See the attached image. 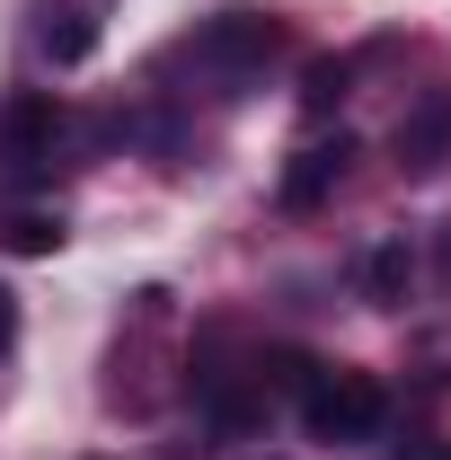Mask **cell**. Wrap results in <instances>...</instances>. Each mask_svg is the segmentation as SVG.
<instances>
[{"label":"cell","instance_id":"8","mask_svg":"<svg viewBox=\"0 0 451 460\" xmlns=\"http://www.w3.org/2000/svg\"><path fill=\"white\" fill-rule=\"evenodd\" d=\"M89 45H98V18L89 9H54L45 18V54L54 62H89Z\"/></svg>","mask_w":451,"mask_h":460},{"label":"cell","instance_id":"11","mask_svg":"<svg viewBox=\"0 0 451 460\" xmlns=\"http://www.w3.org/2000/svg\"><path fill=\"white\" fill-rule=\"evenodd\" d=\"M398 460H451V443H407Z\"/></svg>","mask_w":451,"mask_h":460},{"label":"cell","instance_id":"3","mask_svg":"<svg viewBox=\"0 0 451 460\" xmlns=\"http://www.w3.org/2000/svg\"><path fill=\"white\" fill-rule=\"evenodd\" d=\"M54 151H62L54 89H9V98H0V169H9V177H45Z\"/></svg>","mask_w":451,"mask_h":460},{"label":"cell","instance_id":"7","mask_svg":"<svg viewBox=\"0 0 451 460\" xmlns=\"http://www.w3.org/2000/svg\"><path fill=\"white\" fill-rule=\"evenodd\" d=\"M62 239H71V230H62V213H45V204L0 213V248H9V257H54Z\"/></svg>","mask_w":451,"mask_h":460},{"label":"cell","instance_id":"12","mask_svg":"<svg viewBox=\"0 0 451 460\" xmlns=\"http://www.w3.org/2000/svg\"><path fill=\"white\" fill-rule=\"evenodd\" d=\"M443 266H451V230H443Z\"/></svg>","mask_w":451,"mask_h":460},{"label":"cell","instance_id":"4","mask_svg":"<svg viewBox=\"0 0 451 460\" xmlns=\"http://www.w3.org/2000/svg\"><path fill=\"white\" fill-rule=\"evenodd\" d=\"M345 160H354V142H301V151H292V169H283V213H319V204H328V195H337V177H345Z\"/></svg>","mask_w":451,"mask_h":460},{"label":"cell","instance_id":"1","mask_svg":"<svg viewBox=\"0 0 451 460\" xmlns=\"http://www.w3.org/2000/svg\"><path fill=\"white\" fill-rule=\"evenodd\" d=\"M301 425H310V443H372L390 425V390L372 372H310Z\"/></svg>","mask_w":451,"mask_h":460},{"label":"cell","instance_id":"10","mask_svg":"<svg viewBox=\"0 0 451 460\" xmlns=\"http://www.w3.org/2000/svg\"><path fill=\"white\" fill-rule=\"evenodd\" d=\"M9 337H18V301H9V284H0V354H9Z\"/></svg>","mask_w":451,"mask_h":460},{"label":"cell","instance_id":"5","mask_svg":"<svg viewBox=\"0 0 451 460\" xmlns=\"http://www.w3.org/2000/svg\"><path fill=\"white\" fill-rule=\"evenodd\" d=\"M443 160H451V89L398 115V169H407V177H434Z\"/></svg>","mask_w":451,"mask_h":460},{"label":"cell","instance_id":"2","mask_svg":"<svg viewBox=\"0 0 451 460\" xmlns=\"http://www.w3.org/2000/svg\"><path fill=\"white\" fill-rule=\"evenodd\" d=\"M195 71L204 80H222V89H239V80H257L266 62L283 54V18H266V9H222V18H204L195 27Z\"/></svg>","mask_w":451,"mask_h":460},{"label":"cell","instance_id":"9","mask_svg":"<svg viewBox=\"0 0 451 460\" xmlns=\"http://www.w3.org/2000/svg\"><path fill=\"white\" fill-rule=\"evenodd\" d=\"M345 80H354L345 62H310V71H301V107H310V115H328V107L345 98Z\"/></svg>","mask_w":451,"mask_h":460},{"label":"cell","instance_id":"6","mask_svg":"<svg viewBox=\"0 0 451 460\" xmlns=\"http://www.w3.org/2000/svg\"><path fill=\"white\" fill-rule=\"evenodd\" d=\"M407 284H416V248H407V239H381V248H363V301L398 310V301H407Z\"/></svg>","mask_w":451,"mask_h":460}]
</instances>
